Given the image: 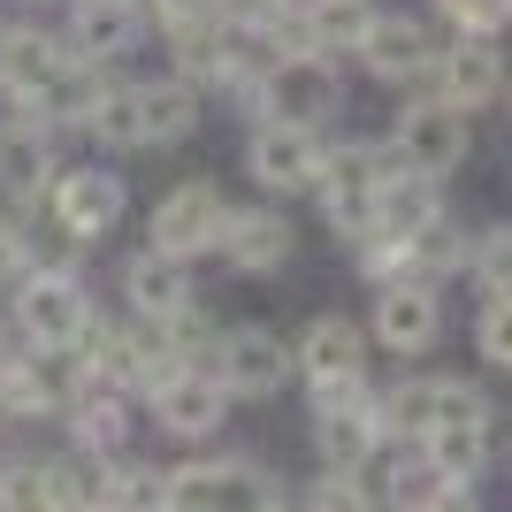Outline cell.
<instances>
[{
	"label": "cell",
	"mask_w": 512,
	"mask_h": 512,
	"mask_svg": "<svg viewBox=\"0 0 512 512\" xmlns=\"http://www.w3.org/2000/svg\"><path fill=\"white\" fill-rule=\"evenodd\" d=\"M85 123H92V138H107V146H138V107H130V92H100Z\"/></svg>",
	"instance_id": "cell-27"
},
{
	"label": "cell",
	"mask_w": 512,
	"mask_h": 512,
	"mask_svg": "<svg viewBox=\"0 0 512 512\" xmlns=\"http://www.w3.org/2000/svg\"><path fill=\"white\" fill-rule=\"evenodd\" d=\"M16 276H23V230H8V222H0V291H8Z\"/></svg>",
	"instance_id": "cell-35"
},
{
	"label": "cell",
	"mask_w": 512,
	"mask_h": 512,
	"mask_svg": "<svg viewBox=\"0 0 512 512\" xmlns=\"http://www.w3.org/2000/svg\"><path fill=\"white\" fill-rule=\"evenodd\" d=\"M360 54H367V69H375L383 85H390V77L413 85V77L436 62V54H428V31L406 23V16H375V23H367V39H360Z\"/></svg>",
	"instance_id": "cell-14"
},
{
	"label": "cell",
	"mask_w": 512,
	"mask_h": 512,
	"mask_svg": "<svg viewBox=\"0 0 512 512\" xmlns=\"http://www.w3.org/2000/svg\"><path fill=\"white\" fill-rule=\"evenodd\" d=\"M222 192L214 184H176L161 207H153V253H169V260H192L207 253L214 237H222Z\"/></svg>",
	"instance_id": "cell-7"
},
{
	"label": "cell",
	"mask_w": 512,
	"mask_h": 512,
	"mask_svg": "<svg viewBox=\"0 0 512 512\" xmlns=\"http://www.w3.org/2000/svg\"><path fill=\"white\" fill-rule=\"evenodd\" d=\"M222 253H230V268H283L291 260V222L268 207H245V214H222V237H214Z\"/></svg>",
	"instance_id": "cell-13"
},
{
	"label": "cell",
	"mask_w": 512,
	"mask_h": 512,
	"mask_svg": "<svg viewBox=\"0 0 512 512\" xmlns=\"http://www.w3.org/2000/svg\"><path fill=\"white\" fill-rule=\"evenodd\" d=\"M54 214H62V230L77 237V245H92V237H107L123 222V184L107 169H77V176L54 184Z\"/></svg>",
	"instance_id": "cell-10"
},
{
	"label": "cell",
	"mask_w": 512,
	"mask_h": 512,
	"mask_svg": "<svg viewBox=\"0 0 512 512\" xmlns=\"http://www.w3.org/2000/svg\"><path fill=\"white\" fill-rule=\"evenodd\" d=\"M436 421H490V398L474 383H436Z\"/></svg>",
	"instance_id": "cell-31"
},
{
	"label": "cell",
	"mask_w": 512,
	"mask_h": 512,
	"mask_svg": "<svg viewBox=\"0 0 512 512\" xmlns=\"http://www.w3.org/2000/svg\"><path fill=\"white\" fill-rule=\"evenodd\" d=\"M46 146L31 138V130H0V192L8 199H39L46 192Z\"/></svg>",
	"instance_id": "cell-23"
},
{
	"label": "cell",
	"mask_w": 512,
	"mask_h": 512,
	"mask_svg": "<svg viewBox=\"0 0 512 512\" xmlns=\"http://www.w3.org/2000/svg\"><path fill=\"white\" fill-rule=\"evenodd\" d=\"M130 107H138V146H169V138H184V130L199 123V100H192L184 77L138 85V92H130Z\"/></svg>",
	"instance_id": "cell-18"
},
{
	"label": "cell",
	"mask_w": 512,
	"mask_h": 512,
	"mask_svg": "<svg viewBox=\"0 0 512 512\" xmlns=\"http://www.w3.org/2000/svg\"><path fill=\"white\" fill-rule=\"evenodd\" d=\"M214 367H222V390H237V398H268V390L291 375V352H283L268 329H230L222 352H214Z\"/></svg>",
	"instance_id": "cell-11"
},
{
	"label": "cell",
	"mask_w": 512,
	"mask_h": 512,
	"mask_svg": "<svg viewBox=\"0 0 512 512\" xmlns=\"http://www.w3.org/2000/svg\"><path fill=\"white\" fill-rule=\"evenodd\" d=\"M421 436H428V467L444 474V482H467L490 459V421H428Z\"/></svg>",
	"instance_id": "cell-20"
},
{
	"label": "cell",
	"mask_w": 512,
	"mask_h": 512,
	"mask_svg": "<svg viewBox=\"0 0 512 512\" xmlns=\"http://www.w3.org/2000/svg\"><path fill=\"white\" fill-rule=\"evenodd\" d=\"M444 16L467 31V39H497L505 31V16H512V0H444Z\"/></svg>",
	"instance_id": "cell-28"
},
{
	"label": "cell",
	"mask_w": 512,
	"mask_h": 512,
	"mask_svg": "<svg viewBox=\"0 0 512 512\" xmlns=\"http://www.w3.org/2000/svg\"><path fill=\"white\" fill-rule=\"evenodd\" d=\"M0 421H8V383H0Z\"/></svg>",
	"instance_id": "cell-39"
},
{
	"label": "cell",
	"mask_w": 512,
	"mask_h": 512,
	"mask_svg": "<svg viewBox=\"0 0 512 512\" xmlns=\"http://www.w3.org/2000/svg\"><path fill=\"white\" fill-rule=\"evenodd\" d=\"M54 62H62V46L46 39V31H0V77L16 92H39L54 77Z\"/></svg>",
	"instance_id": "cell-21"
},
{
	"label": "cell",
	"mask_w": 512,
	"mask_h": 512,
	"mask_svg": "<svg viewBox=\"0 0 512 512\" xmlns=\"http://www.w3.org/2000/svg\"><path fill=\"white\" fill-rule=\"evenodd\" d=\"M367 23H375V8H367V0H314V8H306L314 46H360Z\"/></svg>",
	"instance_id": "cell-25"
},
{
	"label": "cell",
	"mask_w": 512,
	"mask_h": 512,
	"mask_svg": "<svg viewBox=\"0 0 512 512\" xmlns=\"http://www.w3.org/2000/svg\"><path fill=\"white\" fill-rule=\"evenodd\" d=\"M321 207H329V222L352 237L375 230V192H383V169H375V153L367 146H344V153H321V176H314Z\"/></svg>",
	"instance_id": "cell-5"
},
{
	"label": "cell",
	"mask_w": 512,
	"mask_h": 512,
	"mask_svg": "<svg viewBox=\"0 0 512 512\" xmlns=\"http://www.w3.org/2000/svg\"><path fill=\"white\" fill-rule=\"evenodd\" d=\"M123 283H130V306L146 321H169L176 306H192V283H184V260H169V253H138L123 268Z\"/></svg>",
	"instance_id": "cell-19"
},
{
	"label": "cell",
	"mask_w": 512,
	"mask_h": 512,
	"mask_svg": "<svg viewBox=\"0 0 512 512\" xmlns=\"http://www.w3.org/2000/svg\"><path fill=\"white\" fill-rule=\"evenodd\" d=\"M467 161V115L451 100H421L398 115V169L413 176H451Z\"/></svg>",
	"instance_id": "cell-2"
},
{
	"label": "cell",
	"mask_w": 512,
	"mask_h": 512,
	"mask_svg": "<svg viewBox=\"0 0 512 512\" xmlns=\"http://www.w3.org/2000/svg\"><path fill=\"white\" fill-rule=\"evenodd\" d=\"M253 176L268 192H306L321 176V138L306 123H268L253 138Z\"/></svg>",
	"instance_id": "cell-9"
},
{
	"label": "cell",
	"mask_w": 512,
	"mask_h": 512,
	"mask_svg": "<svg viewBox=\"0 0 512 512\" xmlns=\"http://www.w3.org/2000/svg\"><path fill=\"white\" fill-rule=\"evenodd\" d=\"M169 497L192 512H276V482L260 467H176Z\"/></svg>",
	"instance_id": "cell-6"
},
{
	"label": "cell",
	"mask_w": 512,
	"mask_h": 512,
	"mask_svg": "<svg viewBox=\"0 0 512 512\" xmlns=\"http://www.w3.org/2000/svg\"><path fill=\"white\" fill-rule=\"evenodd\" d=\"M153 8H161V23H169V31H184V23H199V16H214L207 0H153Z\"/></svg>",
	"instance_id": "cell-36"
},
{
	"label": "cell",
	"mask_w": 512,
	"mask_h": 512,
	"mask_svg": "<svg viewBox=\"0 0 512 512\" xmlns=\"http://www.w3.org/2000/svg\"><path fill=\"white\" fill-rule=\"evenodd\" d=\"M153 413H161V428H176V436H207V428L222 421V383H207V367H176V375L153 383Z\"/></svg>",
	"instance_id": "cell-12"
},
{
	"label": "cell",
	"mask_w": 512,
	"mask_h": 512,
	"mask_svg": "<svg viewBox=\"0 0 512 512\" xmlns=\"http://www.w3.org/2000/svg\"><path fill=\"white\" fill-rule=\"evenodd\" d=\"M428 421H436V383H398L375 406V428H398V436H421Z\"/></svg>",
	"instance_id": "cell-26"
},
{
	"label": "cell",
	"mask_w": 512,
	"mask_h": 512,
	"mask_svg": "<svg viewBox=\"0 0 512 512\" xmlns=\"http://www.w3.org/2000/svg\"><path fill=\"white\" fill-rule=\"evenodd\" d=\"M421 512H482V505H474V497H467V482H444V490L428 497Z\"/></svg>",
	"instance_id": "cell-37"
},
{
	"label": "cell",
	"mask_w": 512,
	"mask_h": 512,
	"mask_svg": "<svg viewBox=\"0 0 512 512\" xmlns=\"http://www.w3.org/2000/svg\"><path fill=\"white\" fill-rule=\"evenodd\" d=\"M130 39H138V0H77V8H69V46H77L85 62L123 54Z\"/></svg>",
	"instance_id": "cell-16"
},
{
	"label": "cell",
	"mask_w": 512,
	"mask_h": 512,
	"mask_svg": "<svg viewBox=\"0 0 512 512\" xmlns=\"http://www.w3.org/2000/svg\"><path fill=\"white\" fill-rule=\"evenodd\" d=\"M482 360L512 367V314H505V299H482Z\"/></svg>",
	"instance_id": "cell-30"
},
{
	"label": "cell",
	"mask_w": 512,
	"mask_h": 512,
	"mask_svg": "<svg viewBox=\"0 0 512 512\" xmlns=\"http://www.w3.org/2000/svg\"><path fill=\"white\" fill-rule=\"evenodd\" d=\"M77 428H85V451H115V444H123V421H115L107 406H92V421L77 413Z\"/></svg>",
	"instance_id": "cell-34"
},
{
	"label": "cell",
	"mask_w": 512,
	"mask_h": 512,
	"mask_svg": "<svg viewBox=\"0 0 512 512\" xmlns=\"http://www.w3.org/2000/svg\"><path fill=\"white\" fill-rule=\"evenodd\" d=\"M16 321L31 344H85V321H92V299L85 283L62 276V268H46V276H16Z\"/></svg>",
	"instance_id": "cell-1"
},
{
	"label": "cell",
	"mask_w": 512,
	"mask_h": 512,
	"mask_svg": "<svg viewBox=\"0 0 512 512\" xmlns=\"http://www.w3.org/2000/svg\"><path fill=\"white\" fill-rule=\"evenodd\" d=\"M100 92H107L100 77H92V69H77V62H69V54H62V62H54V77H46V85L31 92V100H39L46 115H62V123H85Z\"/></svg>",
	"instance_id": "cell-24"
},
{
	"label": "cell",
	"mask_w": 512,
	"mask_h": 512,
	"mask_svg": "<svg viewBox=\"0 0 512 512\" xmlns=\"http://www.w3.org/2000/svg\"><path fill=\"white\" fill-rule=\"evenodd\" d=\"M0 512H46V474L39 467H8L0 474Z\"/></svg>",
	"instance_id": "cell-29"
},
{
	"label": "cell",
	"mask_w": 512,
	"mask_h": 512,
	"mask_svg": "<svg viewBox=\"0 0 512 512\" xmlns=\"http://www.w3.org/2000/svg\"><path fill=\"white\" fill-rule=\"evenodd\" d=\"M436 490H444V474L428 467V459H421V467H398V474H390V505H413V512H421Z\"/></svg>",
	"instance_id": "cell-32"
},
{
	"label": "cell",
	"mask_w": 512,
	"mask_h": 512,
	"mask_svg": "<svg viewBox=\"0 0 512 512\" xmlns=\"http://www.w3.org/2000/svg\"><path fill=\"white\" fill-rule=\"evenodd\" d=\"M260 107H268L276 123L314 130L321 107H337V69L321 62V54H276V62L260 69Z\"/></svg>",
	"instance_id": "cell-4"
},
{
	"label": "cell",
	"mask_w": 512,
	"mask_h": 512,
	"mask_svg": "<svg viewBox=\"0 0 512 512\" xmlns=\"http://www.w3.org/2000/svg\"><path fill=\"white\" fill-rule=\"evenodd\" d=\"M375 337L390 352H428V337H436V291L421 276H383V291H375Z\"/></svg>",
	"instance_id": "cell-8"
},
{
	"label": "cell",
	"mask_w": 512,
	"mask_h": 512,
	"mask_svg": "<svg viewBox=\"0 0 512 512\" xmlns=\"http://www.w3.org/2000/svg\"><path fill=\"white\" fill-rule=\"evenodd\" d=\"M46 474V512H92V505H107V474H100V459H62V467H39Z\"/></svg>",
	"instance_id": "cell-22"
},
{
	"label": "cell",
	"mask_w": 512,
	"mask_h": 512,
	"mask_svg": "<svg viewBox=\"0 0 512 512\" xmlns=\"http://www.w3.org/2000/svg\"><path fill=\"white\" fill-rule=\"evenodd\" d=\"M321 459H329V474H360L367 467V451H375V406L367 398H352V406H321Z\"/></svg>",
	"instance_id": "cell-17"
},
{
	"label": "cell",
	"mask_w": 512,
	"mask_h": 512,
	"mask_svg": "<svg viewBox=\"0 0 512 512\" xmlns=\"http://www.w3.org/2000/svg\"><path fill=\"white\" fill-rule=\"evenodd\" d=\"M153 512H192V505H176V497H169V505H153Z\"/></svg>",
	"instance_id": "cell-38"
},
{
	"label": "cell",
	"mask_w": 512,
	"mask_h": 512,
	"mask_svg": "<svg viewBox=\"0 0 512 512\" xmlns=\"http://www.w3.org/2000/svg\"><path fill=\"white\" fill-rule=\"evenodd\" d=\"M299 367H306V383H314V406H352L360 398V329L321 314L299 337Z\"/></svg>",
	"instance_id": "cell-3"
},
{
	"label": "cell",
	"mask_w": 512,
	"mask_h": 512,
	"mask_svg": "<svg viewBox=\"0 0 512 512\" xmlns=\"http://www.w3.org/2000/svg\"><path fill=\"white\" fill-rule=\"evenodd\" d=\"M314 512H375V505H367V490L352 482V474H321V490H314Z\"/></svg>",
	"instance_id": "cell-33"
},
{
	"label": "cell",
	"mask_w": 512,
	"mask_h": 512,
	"mask_svg": "<svg viewBox=\"0 0 512 512\" xmlns=\"http://www.w3.org/2000/svg\"><path fill=\"white\" fill-rule=\"evenodd\" d=\"M497 92H505L497 46H490V39H459V46L444 54V100L459 107V115H474V107H497Z\"/></svg>",
	"instance_id": "cell-15"
}]
</instances>
